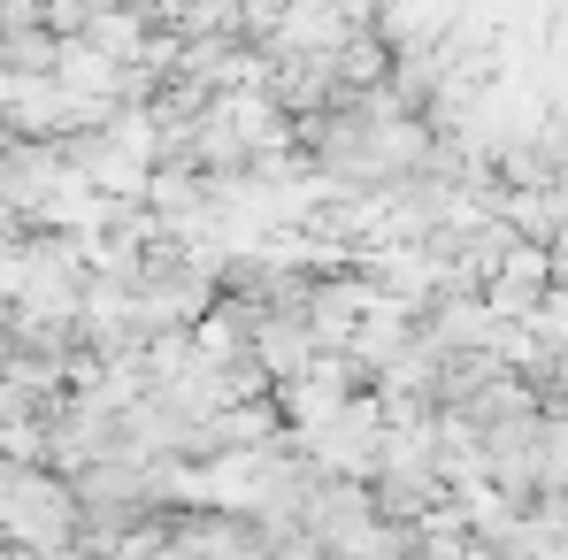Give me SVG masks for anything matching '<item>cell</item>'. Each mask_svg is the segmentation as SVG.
I'll return each instance as SVG.
<instances>
[{
  "mask_svg": "<svg viewBox=\"0 0 568 560\" xmlns=\"http://www.w3.org/2000/svg\"><path fill=\"white\" fill-rule=\"evenodd\" d=\"M0 538L8 546H31L47 560H78V499L54 468H8L0 483Z\"/></svg>",
  "mask_w": 568,
  "mask_h": 560,
  "instance_id": "obj_1",
  "label": "cell"
},
{
  "mask_svg": "<svg viewBox=\"0 0 568 560\" xmlns=\"http://www.w3.org/2000/svg\"><path fill=\"white\" fill-rule=\"evenodd\" d=\"M54 62H62V39L47 23L0 31V78H54Z\"/></svg>",
  "mask_w": 568,
  "mask_h": 560,
  "instance_id": "obj_2",
  "label": "cell"
},
{
  "mask_svg": "<svg viewBox=\"0 0 568 560\" xmlns=\"http://www.w3.org/2000/svg\"><path fill=\"white\" fill-rule=\"evenodd\" d=\"M0 560H47V553H31V546H8V538H0Z\"/></svg>",
  "mask_w": 568,
  "mask_h": 560,
  "instance_id": "obj_3",
  "label": "cell"
},
{
  "mask_svg": "<svg viewBox=\"0 0 568 560\" xmlns=\"http://www.w3.org/2000/svg\"><path fill=\"white\" fill-rule=\"evenodd\" d=\"M8 323H16V307H8V299H0V346H8Z\"/></svg>",
  "mask_w": 568,
  "mask_h": 560,
  "instance_id": "obj_4",
  "label": "cell"
},
{
  "mask_svg": "<svg viewBox=\"0 0 568 560\" xmlns=\"http://www.w3.org/2000/svg\"><path fill=\"white\" fill-rule=\"evenodd\" d=\"M39 8H47V0H39Z\"/></svg>",
  "mask_w": 568,
  "mask_h": 560,
  "instance_id": "obj_5",
  "label": "cell"
}]
</instances>
